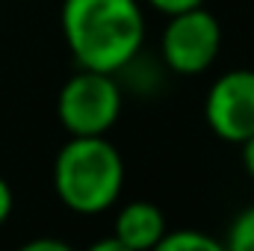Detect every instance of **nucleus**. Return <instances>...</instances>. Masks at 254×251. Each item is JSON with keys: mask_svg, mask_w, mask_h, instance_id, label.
<instances>
[{"mask_svg": "<svg viewBox=\"0 0 254 251\" xmlns=\"http://www.w3.org/2000/svg\"><path fill=\"white\" fill-rule=\"evenodd\" d=\"M122 86L116 74L80 68L65 80L57 98V116L68 136H107L122 116Z\"/></svg>", "mask_w": 254, "mask_h": 251, "instance_id": "3", "label": "nucleus"}, {"mask_svg": "<svg viewBox=\"0 0 254 251\" xmlns=\"http://www.w3.org/2000/svg\"><path fill=\"white\" fill-rule=\"evenodd\" d=\"M240 148H243V166H246V172L254 178V133L246 142H240Z\"/></svg>", "mask_w": 254, "mask_h": 251, "instance_id": "12", "label": "nucleus"}, {"mask_svg": "<svg viewBox=\"0 0 254 251\" xmlns=\"http://www.w3.org/2000/svg\"><path fill=\"white\" fill-rule=\"evenodd\" d=\"M157 251H222V240L195 228H178L163 234Z\"/></svg>", "mask_w": 254, "mask_h": 251, "instance_id": "7", "label": "nucleus"}, {"mask_svg": "<svg viewBox=\"0 0 254 251\" xmlns=\"http://www.w3.org/2000/svg\"><path fill=\"white\" fill-rule=\"evenodd\" d=\"M92 249H95V251H104V249H116V251H125V249H122V243H119L116 237H110V240H98V243H95Z\"/></svg>", "mask_w": 254, "mask_h": 251, "instance_id": "13", "label": "nucleus"}, {"mask_svg": "<svg viewBox=\"0 0 254 251\" xmlns=\"http://www.w3.org/2000/svg\"><path fill=\"white\" fill-rule=\"evenodd\" d=\"M24 251H68V243H63V240H30Z\"/></svg>", "mask_w": 254, "mask_h": 251, "instance_id": "11", "label": "nucleus"}, {"mask_svg": "<svg viewBox=\"0 0 254 251\" xmlns=\"http://www.w3.org/2000/svg\"><path fill=\"white\" fill-rule=\"evenodd\" d=\"M63 39L80 68L119 74L145 42L139 0H63Z\"/></svg>", "mask_w": 254, "mask_h": 251, "instance_id": "1", "label": "nucleus"}, {"mask_svg": "<svg viewBox=\"0 0 254 251\" xmlns=\"http://www.w3.org/2000/svg\"><path fill=\"white\" fill-rule=\"evenodd\" d=\"M12 210H15V192H12L6 178H0V228L9 222Z\"/></svg>", "mask_w": 254, "mask_h": 251, "instance_id": "10", "label": "nucleus"}, {"mask_svg": "<svg viewBox=\"0 0 254 251\" xmlns=\"http://www.w3.org/2000/svg\"><path fill=\"white\" fill-rule=\"evenodd\" d=\"M151 9L163 12V15H175V12H184V9H192V6H204L207 0H145Z\"/></svg>", "mask_w": 254, "mask_h": 251, "instance_id": "9", "label": "nucleus"}, {"mask_svg": "<svg viewBox=\"0 0 254 251\" xmlns=\"http://www.w3.org/2000/svg\"><path fill=\"white\" fill-rule=\"evenodd\" d=\"M54 189L77 216L107 213L125 189V160L107 136H71L54 163Z\"/></svg>", "mask_w": 254, "mask_h": 251, "instance_id": "2", "label": "nucleus"}, {"mask_svg": "<svg viewBox=\"0 0 254 251\" xmlns=\"http://www.w3.org/2000/svg\"><path fill=\"white\" fill-rule=\"evenodd\" d=\"M204 122L222 142L240 145L254 133V68H231L204 98Z\"/></svg>", "mask_w": 254, "mask_h": 251, "instance_id": "5", "label": "nucleus"}, {"mask_svg": "<svg viewBox=\"0 0 254 251\" xmlns=\"http://www.w3.org/2000/svg\"><path fill=\"white\" fill-rule=\"evenodd\" d=\"M222 54V24L207 6H192L169 15L160 36L163 65L181 77H198Z\"/></svg>", "mask_w": 254, "mask_h": 251, "instance_id": "4", "label": "nucleus"}, {"mask_svg": "<svg viewBox=\"0 0 254 251\" xmlns=\"http://www.w3.org/2000/svg\"><path fill=\"white\" fill-rule=\"evenodd\" d=\"M166 231H169L166 216L151 201H127L113 222V237L122 243L125 251L157 249Z\"/></svg>", "mask_w": 254, "mask_h": 251, "instance_id": "6", "label": "nucleus"}, {"mask_svg": "<svg viewBox=\"0 0 254 251\" xmlns=\"http://www.w3.org/2000/svg\"><path fill=\"white\" fill-rule=\"evenodd\" d=\"M222 246H228L231 251H254V207H246L234 216Z\"/></svg>", "mask_w": 254, "mask_h": 251, "instance_id": "8", "label": "nucleus"}]
</instances>
